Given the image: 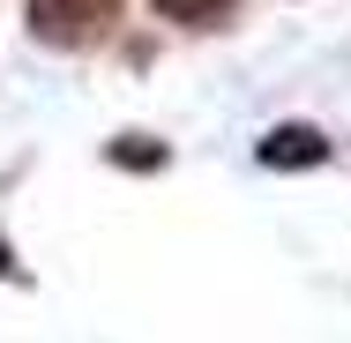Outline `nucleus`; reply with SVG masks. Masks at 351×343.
Returning a JSON list of instances; mask_svg holds the SVG:
<instances>
[{
  "label": "nucleus",
  "instance_id": "1",
  "mask_svg": "<svg viewBox=\"0 0 351 343\" xmlns=\"http://www.w3.org/2000/svg\"><path fill=\"white\" fill-rule=\"evenodd\" d=\"M120 30V0H30V38L38 45H105Z\"/></svg>",
  "mask_w": 351,
  "mask_h": 343
},
{
  "label": "nucleus",
  "instance_id": "2",
  "mask_svg": "<svg viewBox=\"0 0 351 343\" xmlns=\"http://www.w3.org/2000/svg\"><path fill=\"white\" fill-rule=\"evenodd\" d=\"M322 157H329V142L314 135V127H269V135H262V164H322Z\"/></svg>",
  "mask_w": 351,
  "mask_h": 343
},
{
  "label": "nucleus",
  "instance_id": "3",
  "mask_svg": "<svg viewBox=\"0 0 351 343\" xmlns=\"http://www.w3.org/2000/svg\"><path fill=\"white\" fill-rule=\"evenodd\" d=\"M165 23H187V30H224L239 23V0H157Z\"/></svg>",
  "mask_w": 351,
  "mask_h": 343
},
{
  "label": "nucleus",
  "instance_id": "4",
  "mask_svg": "<svg viewBox=\"0 0 351 343\" xmlns=\"http://www.w3.org/2000/svg\"><path fill=\"white\" fill-rule=\"evenodd\" d=\"M112 157H120V164H135V172H149V164H157L165 149H149L142 135H128V142H112Z\"/></svg>",
  "mask_w": 351,
  "mask_h": 343
},
{
  "label": "nucleus",
  "instance_id": "5",
  "mask_svg": "<svg viewBox=\"0 0 351 343\" xmlns=\"http://www.w3.org/2000/svg\"><path fill=\"white\" fill-rule=\"evenodd\" d=\"M8 269H15V254H8V239H0V276H8Z\"/></svg>",
  "mask_w": 351,
  "mask_h": 343
}]
</instances>
